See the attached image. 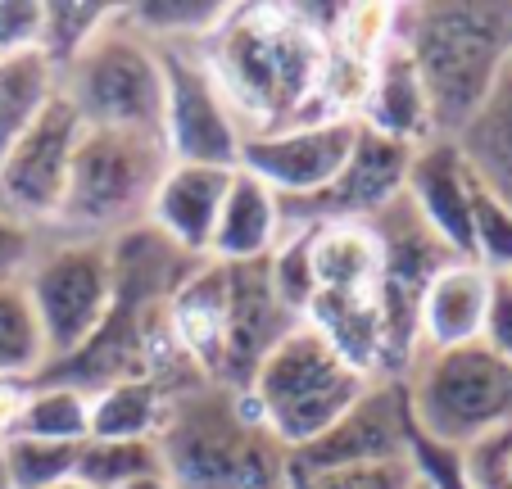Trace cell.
<instances>
[{
  "mask_svg": "<svg viewBox=\"0 0 512 489\" xmlns=\"http://www.w3.org/2000/svg\"><path fill=\"white\" fill-rule=\"evenodd\" d=\"M331 23L336 10L331 19H309L304 5H232L223 28L200 46L245 136L327 118L318 77Z\"/></svg>",
  "mask_w": 512,
  "mask_h": 489,
  "instance_id": "cell-1",
  "label": "cell"
},
{
  "mask_svg": "<svg viewBox=\"0 0 512 489\" xmlns=\"http://www.w3.org/2000/svg\"><path fill=\"white\" fill-rule=\"evenodd\" d=\"M399 46L408 50L445 141L481 114L512 59V10L490 5H426L399 10Z\"/></svg>",
  "mask_w": 512,
  "mask_h": 489,
  "instance_id": "cell-2",
  "label": "cell"
},
{
  "mask_svg": "<svg viewBox=\"0 0 512 489\" xmlns=\"http://www.w3.org/2000/svg\"><path fill=\"white\" fill-rule=\"evenodd\" d=\"M159 453L177 489H286L290 453L259 426L245 394L227 385L204 381L177 394Z\"/></svg>",
  "mask_w": 512,
  "mask_h": 489,
  "instance_id": "cell-3",
  "label": "cell"
},
{
  "mask_svg": "<svg viewBox=\"0 0 512 489\" xmlns=\"http://www.w3.org/2000/svg\"><path fill=\"white\" fill-rule=\"evenodd\" d=\"M368 376L349 367L313 326H290L241 385L250 413L286 453L309 449L354 408Z\"/></svg>",
  "mask_w": 512,
  "mask_h": 489,
  "instance_id": "cell-4",
  "label": "cell"
},
{
  "mask_svg": "<svg viewBox=\"0 0 512 489\" xmlns=\"http://www.w3.org/2000/svg\"><path fill=\"white\" fill-rule=\"evenodd\" d=\"M168 163L173 159L164 150V136L87 127L78 154H73L68 191L59 204V218L50 222V236L118 240L145 227V213H150L155 186Z\"/></svg>",
  "mask_w": 512,
  "mask_h": 489,
  "instance_id": "cell-5",
  "label": "cell"
},
{
  "mask_svg": "<svg viewBox=\"0 0 512 489\" xmlns=\"http://www.w3.org/2000/svg\"><path fill=\"white\" fill-rule=\"evenodd\" d=\"M404 394L413 435L435 449L467 453L512 426V363L485 345L417 354Z\"/></svg>",
  "mask_w": 512,
  "mask_h": 489,
  "instance_id": "cell-6",
  "label": "cell"
},
{
  "mask_svg": "<svg viewBox=\"0 0 512 489\" xmlns=\"http://www.w3.org/2000/svg\"><path fill=\"white\" fill-rule=\"evenodd\" d=\"M59 100L82 127L164 136V55L114 10L91 46L59 73Z\"/></svg>",
  "mask_w": 512,
  "mask_h": 489,
  "instance_id": "cell-7",
  "label": "cell"
},
{
  "mask_svg": "<svg viewBox=\"0 0 512 489\" xmlns=\"http://www.w3.org/2000/svg\"><path fill=\"white\" fill-rule=\"evenodd\" d=\"M23 295H28L32 313L41 322L50 367L78 358L105 331V322L118 308L114 245L109 240L50 236L46 231L32 268L23 272Z\"/></svg>",
  "mask_w": 512,
  "mask_h": 489,
  "instance_id": "cell-8",
  "label": "cell"
},
{
  "mask_svg": "<svg viewBox=\"0 0 512 489\" xmlns=\"http://www.w3.org/2000/svg\"><path fill=\"white\" fill-rule=\"evenodd\" d=\"M164 55V150L173 163L236 168L245 132L227 105L200 46H168Z\"/></svg>",
  "mask_w": 512,
  "mask_h": 489,
  "instance_id": "cell-9",
  "label": "cell"
},
{
  "mask_svg": "<svg viewBox=\"0 0 512 489\" xmlns=\"http://www.w3.org/2000/svg\"><path fill=\"white\" fill-rule=\"evenodd\" d=\"M358 123L354 118H313V123H290L277 132L245 136L241 163L250 177H259L286 209H304L318 195L331 191L340 177L349 150H354Z\"/></svg>",
  "mask_w": 512,
  "mask_h": 489,
  "instance_id": "cell-10",
  "label": "cell"
},
{
  "mask_svg": "<svg viewBox=\"0 0 512 489\" xmlns=\"http://www.w3.org/2000/svg\"><path fill=\"white\" fill-rule=\"evenodd\" d=\"M82 132H87L82 118L64 100H55L10 150L0 154V209L50 231V222L59 218V204H64Z\"/></svg>",
  "mask_w": 512,
  "mask_h": 489,
  "instance_id": "cell-11",
  "label": "cell"
},
{
  "mask_svg": "<svg viewBox=\"0 0 512 489\" xmlns=\"http://www.w3.org/2000/svg\"><path fill=\"white\" fill-rule=\"evenodd\" d=\"M413 458V417L404 381H372L345 417L309 449L290 453V467H349V462H399Z\"/></svg>",
  "mask_w": 512,
  "mask_h": 489,
  "instance_id": "cell-12",
  "label": "cell"
},
{
  "mask_svg": "<svg viewBox=\"0 0 512 489\" xmlns=\"http://www.w3.org/2000/svg\"><path fill=\"white\" fill-rule=\"evenodd\" d=\"M408 145L386 141V136L358 127L354 150H349L340 177L331 182L327 195H318L304 209H286V222H372L386 209L404 200L408 168H413Z\"/></svg>",
  "mask_w": 512,
  "mask_h": 489,
  "instance_id": "cell-13",
  "label": "cell"
},
{
  "mask_svg": "<svg viewBox=\"0 0 512 489\" xmlns=\"http://www.w3.org/2000/svg\"><path fill=\"white\" fill-rule=\"evenodd\" d=\"M472 195L476 173L458 141H431L413 154L404 200L454 259H472Z\"/></svg>",
  "mask_w": 512,
  "mask_h": 489,
  "instance_id": "cell-14",
  "label": "cell"
},
{
  "mask_svg": "<svg viewBox=\"0 0 512 489\" xmlns=\"http://www.w3.org/2000/svg\"><path fill=\"white\" fill-rule=\"evenodd\" d=\"M232 173L236 168H213V163H168L155 186L150 213H145V227L159 231L177 254L204 263Z\"/></svg>",
  "mask_w": 512,
  "mask_h": 489,
  "instance_id": "cell-15",
  "label": "cell"
},
{
  "mask_svg": "<svg viewBox=\"0 0 512 489\" xmlns=\"http://www.w3.org/2000/svg\"><path fill=\"white\" fill-rule=\"evenodd\" d=\"M490 286L494 272H485L472 259H454L435 272L417 299V354L481 345Z\"/></svg>",
  "mask_w": 512,
  "mask_h": 489,
  "instance_id": "cell-16",
  "label": "cell"
},
{
  "mask_svg": "<svg viewBox=\"0 0 512 489\" xmlns=\"http://www.w3.org/2000/svg\"><path fill=\"white\" fill-rule=\"evenodd\" d=\"M358 127L386 136V141H399L408 150H422L431 141H445L440 127H435V109H431V96H426L422 77H417L413 59L408 50L395 46L372 64V87L363 96V109H358Z\"/></svg>",
  "mask_w": 512,
  "mask_h": 489,
  "instance_id": "cell-17",
  "label": "cell"
},
{
  "mask_svg": "<svg viewBox=\"0 0 512 489\" xmlns=\"http://www.w3.org/2000/svg\"><path fill=\"white\" fill-rule=\"evenodd\" d=\"M281 236H286V204L259 177L236 168L209 240V263H227V268L263 263L281 245Z\"/></svg>",
  "mask_w": 512,
  "mask_h": 489,
  "instance_id": "cell-18",
  "label": "cell"
},
{
  "mask_svg": "<svg viewBox=\"0 0 512 489\" xmlns=\"http://www.w3.org/2000/svg\"><path fill=\"white\" fill-rule=\"evenodd\" d=\"M91 394V440H159L173 394L150 376L96 385Z\"/></svg>",
  "mask_w": 512,
  "mask_h": 489,
  "instance_id": "cell-19",
  "label": "cell"
},
{
  "mask_svg": "<svg viewBox=\"0 0 512 489\" xmlns=\"http://www.w3.org/2000/svg\"><path fill=\"white\" fill-rule=\"evenodd\" d=\"M59 100V73L37 55H0V154Z\"/></svg>",
  "mask_w": 512,
  "mask_h": 489,
  "instance_id": "cell-20",
  "label": "cell"
},
{
  "mask_svg": "<svg viewBox=\"0 0 512 489\" xmlns=\"http://www.w3.org/2000/svg\"><path fill=\"white\" fill-rule=\"evenodd\" d=\"M23 440L50 444H87L91 440V394L68 381H32L23 394V408L14 417V431Z\"/></svg>",
  "mask_w": 512,
  "mask_h": 489,
  "instance_id": "cell-21",
  "label": "cell"
},
{
  "mask_svg": "<svg viewBox=\"0 0 512 489\" xmlns=\"http://www.w3.org/2000/svg\"><path fill=\"white\" fill-rule=\"evenodd\" d=\"M232 5L223 0H145V5H127L123 19L132 32H141L150 46H204L213 32L223 28Z\"/></svg>",
  "mask_w": 512,
  "mask_h": 489,
  "instance_id": "cell-22",
  "label": "cell"
},
{
  "mask_svg": "<svg viewBox=\"0 0 512 489\" xmlns=\"http://www.w3.org/2000/svg\"><path fill=\"white\" fill-rule=\"evenodd\" d=\"M50 367V349L28 295L19 286H0V376L10 381H41Z\"/></svg>",
  "mask_w": 512,
  "mask_h": 489,
  "instance_id": "cell-23",
  "label": "cell"
},
{
  "mask_svg": "<svg viewBox=\"0 0 512 489\" xmlns=\"http://www.w3.org/2000/svg\"><path fill=\"white\" fill-rule=\"evenodd\" d=\"M118 5H87V0H41V37H37V55L46 59L55 73H64L82 50L91 46L100 28L114 19Z\"/></svg>",
  "mask_w": 512,
  "mask_h": 489,
  "instance_id": "cell-24",
  "label": "cell"
},
{
  "mask_svg": "<svg viewBox=\"0 0 512 489\" xmlns=\"http://www.w3.org/2000/svg\"><path fill=\"white\" fill-rule=\"evenodd\" d=\"M164 471L159 440H87L78 453V480L91 489H123Z\"/></svg>",
  "mask_w": 512,
  "mask_h": 489,
  "instance_id": "cell-25",
  "label": "cell"
},
{
  "mask_svg": "<svg viewBox=\"0 0 512 489\" xmlns=\"http://www.w3.org/2000/svg\"><path fill=\"white\" fill-rule=\"evenodd\" d=\"M399 37V5H377V0H358V5H340L336 23H331L327 41L349 59L377 64Z\"/></svg>",
  "mask_w": 512,
  "mask_h": 489,
  "instance_id": "cell-26",
  "label": "cell"
},
{
  "mask_svg": "<svg viewBox=\"0 0 512 489\" xmlns=\"http://www.w3.org/2000/svg\"><path fill=\"white\" fill-rule=\"evenodd\" d=\"M0 453H5V471H10L14 489H55V485L78 480L82 444H50V440L5 435V440H0Z\"/></svg>",
  "mask_w": 512,
  "mask_h": 489,
  "instance_id": "cell-27",
  "label": "cell"
},
{
  "mask_svg": "<svg viewBox=\"0 0 512 489\" xmlns=\"http://www.w3.org/2000/svg\"><path fill=\"white\" fill-rule=\"evenodd\" d=\"M472 263H481L494 277L512 272V204L503 195H494L481 177H476L472 195Z\"/></svg>",
  "mask_w": 512,
  "mask_h": 489,
  "instance_id": "cell-28",
  "label": "cell"
},
{
  "mask_svg": "<svg viewBox=\"0 0 512 489\" xmlns=\"http://www.w3.org/2000/svg\"><path fill=\"white\" fill-rule=\"evenodd\" d=\"M417 476L413 458L399 462H349V467H290L286 462V489H408Z\"/></svg>",
  "mask_w": 512,
  "mask_h": 489,
  "instance_id": "cell-29",
  "label": "cell"
},
{
  "mask_svg": "<svg viewBox=\"0 0 512 489\" xmlns=\"http://www.w3.org/2000/svg\"><path fill=\"white\" fill-rule=\"evenodd\" d=\"M46 231L32 227V222L14 218L10 209H0V286H19L23 272L32 268Z\"/></svg>",
  "mask_w": 512,
  "mask_h": 489,
  "instance_id": "cell-30",
  "label": "cell"
},
{
  "mask_svg": "<svg viewBox=\"0 0 512 489\" xmlns=\"http://www.w3.org/2000/svg\"><path fill=\"white\" fill-rule=\"evenodd\" d=\"M41 37V0H0V55L37 50Z\"/></svg>",
  "mask_w": 512,
  "mask_h": 489,
  "instance_id": "cell-31",
  "label": "cell"
},
{
  "mask_svg": "<svg viewBox=\"0 0 512 489\" xmlns=\"http://www.w3.org/2000/svg\"><path fill=\"white\" fill-rule=\"evenodd\" d=\"M481 345L490 349V354H499L503 363H512V281L508 277H494V286H490Z\"/></svg>",
  "mask_w": 512,
  "mask_h": 489,
  "instance_id": "cell-32",
  "label": "cell"
},
{
  "mask_svg": "<svg viewBox=\"0 0 512 489\" xmlns=\"http://www.w3.org/2000/svg\"><path fill=\"white\" fill-rule=\"evenodd\" d=\"M32 381H10V376H0V440L14 431V417L23 408V394H28Z\"/></svg>",
  "mask_w": 512,
  "mask_h": 489,
  "instance_id": "cell-33",
  "label": "cell"
},
{
  "mask_svg": "<svg viewBox=\"0 0 512 489\" xmlns=\"http://www.w3.org/2000/svg\"><path fill=\"white\" fill-rule=\"evenodd\" d=\"M123 489H177V485L168 480V471H155V476H141V480H132V485H123Z\"/></svg>",
  "mask_w": 512,
  "mask_h": 489,
  "instance_id": "cell-34",
  "label": "cell"
},
{
  "mask_svg": "<svg viewBox=\"0 0 512 489\" xmlns=\"http://www.w3.org/2000/svg\"><path fill=\"white\" fill-rule=\"evenodd\" d=\"M0 489H14L10 485V471H5V453H0Z\"/></svg>",
  "mask_w": 512,
  "mask_h": 489,
  "instance_id": "cell-35",
  "label": "cell"
},
{
  "mask_svg": "<svg viewBox=\"0 0 512 489\" xmlns=\"http://www.w3.org/2000/svg\"><path fill=\"white\" fill-rule=\"evenodd\" d=\"M408 489H435V485H431V480L422 476V471H417V476H413V485H408Z\"/></svg>",
  "mask_w": 512,
  "mask_h": 489,
  "instance_id": "cell-36",
  "label": "cell"
},
{
  "mask_svg": "<svg viewBox=\"0 0 512 489\" xmlns=\"http://www.w3.org/2000/svg\"><path fill=\"white\" fill-rule=\"evenodd\" d=\"M55 489H91V485H82V480H68V485H55Z\"/></svg>",
  "mask_w": 512,
  "mask_h": 489,
  "instance_id": "cell-37",
  "label": "cell"
},
{
  "mask_svg": "<svg viewBox=\"0 0 512 489\" xmlns=\"http://www.w3.org/2000/svg\"><path fill=\"white\" fill-rule=\"evenodd\" d=\"M508 281H512V272H508Z\"/></svg>",
  "mask_w": 512,
  "mask_h": 489,
  "instance_id": "cell-38",
  "label": "cell"
}]
</instances>
